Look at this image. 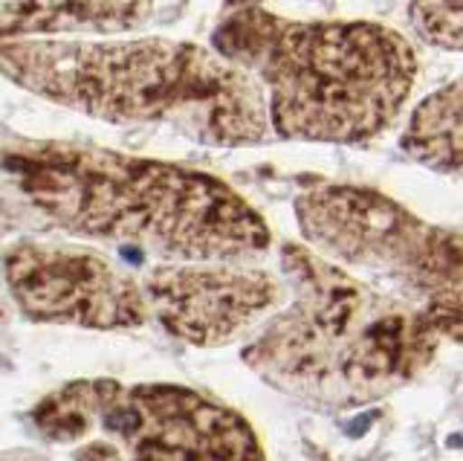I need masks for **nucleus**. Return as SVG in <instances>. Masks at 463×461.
<instances>
[{
  "instance_id": "f257e3e1",
  "label": "nucleus",
  "mask_w": 463,
  "mask_h": 461,
  "mask_svg": "<svg viewBox=\"0 0 463 461\" xmlns=\"http://www.w3.org/2000/svg\"><path fill=\"white\" fill-rule=\"evenodd\" d=\"M0 183L41 226L159 262H252L272 241L260 212L229 183L101 146L9 139Z\"/></svg>"
},
{
  "instance_id": "f03ea898",
  "label": "nucleus",
  "mask_w": 463,
  "mask_h": 461,
  "mask_svg": "<svg viewBox=\"0 0 463 461\" xmlns=\"http://www.w3.org/2000/svg\"><path fill=\"white\" fill-rule=\"evenodd\" d=\"M0 76L110 125L168 128L200 146L269 137L258 82L217 50L174 38H29L0 44Z\"/></svg>"
},
{
  "instance_id": "7ed1b4c3",
  "label": "nucleus",
  "mask_w": 463,
  "mask_h": 461,
  "mask_svg": "<svg viewBox=\"0 0 463 461\" xmlns=\"http://www.w3.org/2000/svg\"><path fill=\"white\" fill-rule=\"evenodd\" d=\"M287 308L243 349L260 380L318 409H354L414 383L443 334L417 308L287 241Z\"/></svg>"
},
{
  "instance_id": "20e7f679",
  "label": "nucleus",
  "mask_w": 463,
  "mask_h": 461,
  "mask_svg": "<svg viewBox=\"0 0 463 461\" xmlns=\"http://www.w3.org/2000/svg\"><path fill=\"white\" fill-rule=\"evenodd\" d=\"M214 50L260 88L281 139L365 146L383 137L420 73L400 33L368 21H293L238 6L214 30Z\"/></svg>"
},
{
  "instance_id": "39448f33",
  "label": "nucleus",
  "mask_w": 463,
  "mask_h": 461,
  "mask_svg": "<svg viewBox=\"0 0 463 461\" xmlns=\"http://www.w3.org/2000/svg\"><path fill=\"white\" fill-rule=\"evenodd\" d=\"M33 427L72 461H267L241 412L177 383L72 380L35 403Z\"/></svg>"
},
{
  "instance_id": "423d86ee",
  "label": "nucleus",
  "mask_w": 463,
  "mask_h": 461,
  "mask_svg": "<svg viewBox=\"0 0 463 461\" xmlns=\"http://www.w3.org/2000/svg\"><path fill=\"white\" fill-rule=\"evenodd\" d=\"M296 221L304 244L362 282L417 308L443 340L460 342V233L429 224L365 186L327 183L301 192Z\"/></svg>"
},
{
  "instance_id": "0eeeda50",
  "label": "nucleus",
  "mask_w": 463,
  "mask_h": 461,
  "mask_svg": "<svg viewBox=\"0 0 463 461\" xmlns=\"http://www.w3.org/2000/svg\"><path fill=\"white\" fill-rule=\"evenodd\" d=\"M6 302L29 322L128 331L148 322L142 282L101 250L64 238H9L0 247Z\"/></svg>"
},
{
  "instance_id": "6e6552de",
  "label": "nucleus",
  "mask_w": 463,
  "mask_h": 461,
  "mask_svg": "<svg viewBox=\"0 0 463 461\" xmlns=\"http://www.w3.org/2000/svg\"><path fill=\"white\" fill-rule=\"evenodd\" d=\"M139 282L148 316L200 349L235 340L284 296V282L250 262H159Z\"/></svg>"
},
{
  "instance_id": "1a4fd4ad",
  "label": "nucleus",
  "mask_w": 463,
  "mask_h": 461,
  "mask_svg": "<svg viewBox=\"0 0 463 461\" xmlns=\"http://www.w3.org/2000/svg\"><path fill=\"white\" fill-rule=\"evenodd\" d=\"M151 12L154 0H0V44L116 35L142 26Z\"/></svg>"
},
{
  "instance_id": "9d476101",
  "label": "nucleus",
  "mask_w": 463,
  "mask_h": 461,
  "mask_svg": "<svg viewBox=\"0 0 463 461\" xmlns=\"http://www.w3.org/2000/svg\"><path fill=\"white\" fill-rule=\"evenodd\" d=\"M402 151L440 175H460V82L429 93L411 113L400 137Z\"/></svg>"
},
{
  "instance_id": "9b49d317",
  "label": "nucleus",
  "mask_w": 463,
  "mask_h": 461,
  "mask_svg": "<svg viewBox=\"0 0 463 461\" xmlns=\"http://www.w3.org/2000/svg\"><path fill=\"white\" fill-rule=\"evenodd\" d=\"M411 30L429 47L460 53L463 44V0H411Z\"/></svg>"
},
{
  "instance_id": "f8f14e48",
  "label": "nucleus",
  "mask_w": 463,
  "mask_h": 461,
  "mask_svg": "<svg viewBox=\"0 0 463 461\" xmlns=\"http://www.w3.org/2000/svg\"><path fill=\"white\" fill-rule=\"evenodd\" d=\"M26 221L35 224V218L24 209L21 200L14 197L4 183H0V247L9 241L12 233L24 229ZM6 316H9V302H6V293H4V284H0V322H4Z\"/></svg>"
},
{
  "instance_id": "ddd939ff",
  "label": "nucleus",
  "mask_w": 463,
  "mask_h": 461,
  "mask_svg": "<svg viewBox=\"0 0 463 461\" xmlns=\"http://www.w3.org/2000/svg\"><path fill=\"white\" fill-rule=\"evenodd\" d=\"M6 461H38V458H33V456H12V458H6Z\"/></svg>"
}]
</instances>
